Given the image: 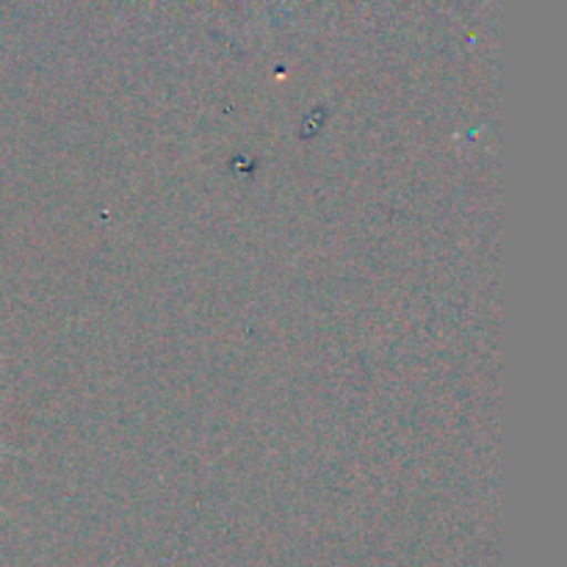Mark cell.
<instances>
[{
	"mask_svg": "<svg viewBox=\"0 0 567 567\" xmlns=\"http://www.w3.org/2000/svg\"><path fill=\"white\" fill-rule=\"evenodd\" d=\"M11 454H22V452H14V449H0V457H11ZM0 513H3V507H0Z\"/></svg>",
	"mask_w": 567,
	"mask_h": 567,
	"instance_id": "cell-1",
	"label": "cell"
}]
</instances>
